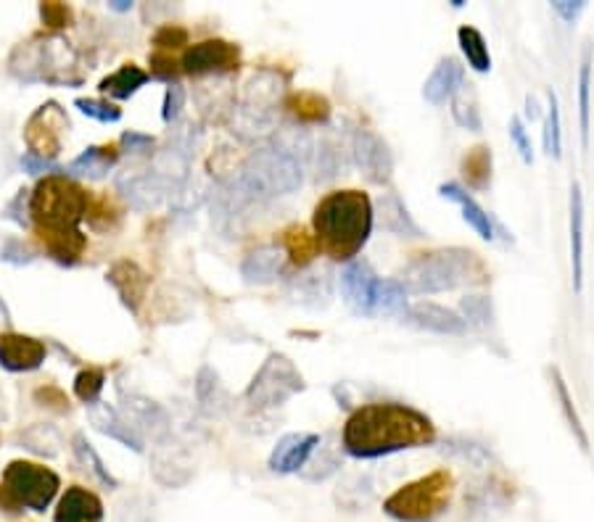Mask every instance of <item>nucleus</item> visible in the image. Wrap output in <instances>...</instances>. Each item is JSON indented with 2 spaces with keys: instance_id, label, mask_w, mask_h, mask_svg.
<instances>
[{
  "instance_id": "f257e3e1",
  "label": "nucleus",
  "mask_w": 594,
  "mask_h": 522,
  "mask_svg": "<svg viewBox=\"0 0 594 522\" xmlns=\"http://www.w3.org/2000/svg\"><path fill=\"white\" fill-rule=\"evenodd\" d=\"M88 193L69 175L42 177L29 193V217L46 254L64 267H75L88 245V238L79 232V222L88 219Z\"/></svg>"
},
{
  "instance_id": "f03ea898",
  "label": "nucleus",
  "mask_w": 594,
  "mask_h": 522,
  "mask_svg": "<svg viewBox=\"0 0 594 522\" xmlns=\"http://www.w3.org/2000/svg\"><path fill=\"white\" fill-rule=\"evenodd\" d=\"M437 441V425L431 417L407 404L381 402L352 411L346 420L341 444L357 459H378L407 448L431 446Z\"/></svg>"
},
{
  "instance_id": "7ed1b4c3",
  "label": "nucleus",
  "mask_w": 594,
  "mask_h": 522,
  "mask_svg": "<svg viewBox=\"0 0 594 522\" xmlns=\"http://www.w3.org/2000/svg\"><path fill=\"white\" fill-rule=\"evenodd\" d=\"M372 222V201L363 190H333L312 214V227L320 249L336 262H354V256L370 241Z\"/></svg>"
},
{
  "instance_id": "20e7f679",
  "label": "nucleus",
  "mask_w": 594,
  "mask_h": 522,
  "mask_svg": "<svg viewBox=\"0 0 594 522\" xmlns=\"http://www.w3.org/2000/svg\"><path fill=\"white\" fill-rule=\"evenodd\" d=\"M489 280V267L470 249H437L418 254L402 269L400 282L407 293L428 296V293L455 291L465 285H483Z\"/></svg>"
},
{
  "instance_id": "39448f33",
  "label": "nucleus",
  "mask_w": 594,
  "mask_h": 522,
  "mask_svg": "<svg viewBox=\"0 0 594 522\" xmlns=\"http://www.w3.org/2000/svg\"><path fill=\"white\" fill-rule=\"evenodd\" d=\"M236 182L262 204V201L291 195L293 190L302 188L304 167L275 143H265L251 151L243 167L238 169Z\"/></svg>"
},
{
  "instance_id": "423d86ee",
  "label": "nucleus",
  "mask_w": 594,
  "mask_h": 522,
  "mask_svg": "<svg viewBox=\"0 0 594 522\" xmlns=\"http://www.w3.org/2000/svg\"><path fill=\"white\" fill-rule=\"evenodd\" d=\"M452 496L455 475L450 470H433L394 491L383 501V512L396 522H433L450 509Z\"/></svg>"
},
{
  "instance_id": "0eeeda50",
  "label": "nucleus",
  "mask_w": 594,
  "mask_h": 522,
  "mask_svg": "<svg viewBox=\"0 0 594 522\" xmlns=\"http://www.w3.org/2000/svg\"><path fill=\"white\" fill-rule=\"evenodd\" d=\"M61 481L51 467L35 462H11L3 472L0 483V507L9 512L20 509H33V512H46L56 499Z\"/></svg>"
},
{
  "instance_id": "6e6552de",
  "label": "nucleus",
  "mask_w": 594,
  "mask_h": 522,
  "mask_svg": "<svg viewBox=\"0 0 594 522\" xmlns=\"http://www.w3.org/2000/svg\"><path fill=\"white\" fill-rule=\"evenodd\" d=\"M304 389H307V383H304V374L299 372V367L286 354L275 352L262 361V367L251 378L247 389V404L256 411L278 409L291 402L293 396H299Z\"/></svg>"
},
{
  "instance_id": "1a4fd4ad",
  "label": "nucleus",
  "mask_w": 594,
  "mask_h": 522,
  "mask_svg": "<svg viewBox=\"0 0 594 522\" xmlns=\"http://www.w3.org/2000/svg\"><path fill=\"white\" fill-rule=\"evenodd\" d=\"M66 132H69V116H66V112L56 101H48L27 119L24 140H27L29 153L53 162L61 149H64Z\"/></svg>"
},
{
  "instance_id": "9d476101",
  "label": "nucleus",
  "mask_w": 594,
  "mask_h": 522,
  "mask_svg": "<svg viewBox=\"0 0 594 522\" xmlns=\"http://www.w3.org/2000/svg\"><path fill=\"white\" fill-rule=\"evenodd\" d=\"M352 158L372 186H389L394 177V153L378 132L357 127L352 132Z\"/></svg>"
},
{
  "instance_id": "9b49d317",
  "label": "nucleus",
  "mask_w": 594,
  "mask_h": 522,
  "mask_svg": "<svg viewBox=\"0 0 594 522\" xmlns=\"http://www.w3.org/2000/svg\"><path fill=\"white\" fill-rule=\"evenodd\" d=\"M241 64V48L228 40H201L182 53L180 69L186 75H225V72L238 69Z\"/></svg>"
},
{
  "instance_id": "f8f14e48",
  "label": "nucleus",
  "mask_w": 594,
  "mask_h": 522,
  "mask_svg": "<svg viewBox=\"0 0 594 522\" xmlns=\"http://www.w3.org/2000/svg\"><path fill=\"white\" fill-rule=\"evenodd\" d=\"M119 415L135 433L143 438L151 435L154 441H164L173 430V420H169L167 409L156 404L154 398L143 396V393H119Z\"/></svg>"
},
{
  "instance_id": "ddd939ff",
  "label": "nucleus",
  "mask_w": 594,
  "mask_h": 522,
  "mask_svg": "<svg viewBox=\"0 0 594 522\" xmlns=\"http://www.w3.org/2000/svg\"><path fill=\"white\" fill-rule=\"evenodd\" d=\"M317 446H320V435L317 433H288L269 454V470L280 472V475L302 472Z\"/></svg>"
},
{
  "instance_id": "4468645a",
  "label": "nucleus",
  "mask_w": 594,
  "mask_h": 522,
  "mask_svg": "<svg viewBox=\"0 0 594 522\" xmlns=\"http://www.w3.org/2000/svg\"><path fill=\"white\" fill-rule=\"evenodd\" d=\"M402 319L407 324H413V328L437 335H463L468 330V324H465V319L457 311L431 304V301H420V304L407 306Z\"/></svg>"
},
{
  "instance_id": "2eb2a0df",
  "label": "nucleus",
  "mask_w": 594,
  "mask_h": 522,
  "mask_svg": "<svg viewBox=\"0 0 594 522\" xmlns=\"http://www.w3.org/2000/svg\"><path fill=\"white\" fill-rule=\"evenodd\" d=\"M46 361V343L38 338L3 333L0 335V367L9 372H33Z\"/></svg>"
},
{
  "instance_id": "dca6fc26",
  "label": "nucleus",
  "mask_w": 594,
  "mask_h": 522,
  "mask_svg": "<svg viewBox=\"0 0 594 522\" xmlns=\"http://www.w3.org/2000/svg\"><path fill=\"white\" fill-rule=\"evenodd\" d=\"M122 199L127 201V206L135 212H151V208L162 206L167 195H173V186L154 171H146V175H135L130 180L119 182Z\"/></svg>"
},
{
  "instance_id": "f3484780",
  "label": "nucleus",
  "mask_w": 594,
  "mask_h": 522,
  "mask_svg": "<svg viewBox=\"0 0 594 522\" xmlns=\"http://www.w3.org/2000/svg\"><path fill=\"white\" fill-rule=\"evenodd\" d=\"M106 282L114 288L122 304H125L132 315H138L140 306H143L146 301V293H149V275H146L138 264L116 262L106 272Z\"/></svg>"
},
{
  "instance_id": "a211bd4d",
  "label": "nucleus",
  "mask_w": 594,
  "mask_h": 522,
  "mask_svg": "<svg viewBox=\"0 0 594 522\" xmlns=\"http://www.w3.org/2000/svg\"><path fill=\"white\" fill-rule=\"evenodd\" d=\"M376 275H372L367 262H349L341 272V293H344L346 304L352 306L357 315H370L372 311V293H376Z\"/></svg>"
},
{
  "instance_id": "6ab92c4d",
  "label": "nucleus",
  "mask_w": 594,
  "mask_h": 522,
  "mask_svg": "<svg viewBox=\"0 0 594 522\" xmlns=\"http://www.w3.org/2000/svg\"><path fill=\"white\" fill-rule=\"evenodd\" d=\"M465 69L457 59L444 56L439 59V64L433 66V72L428 75L426 85H422V98L433 106H441V103L452 101L457 96V90L463 88Z\"/></svg>"
},
{
  "instance_id": "aec40b11",
  "label": "nucleus",
  "mask_w": 594,
  "mask_h": 522,
  "mask_svg": "<svg viewBox=\"0 0 594 522\" xmlns=\"http://www.w3.org/2000/svg\"><path fill=\"white\" fill-rule=\"evenodd\" d=\"M53 522H103V501L93 491L83 485H72L59 499Z\"/></svg>"
},
{
  "instance_id": "412c9836",
  "label": "nucleus",
  "mask_w": 594,
  "mask_h": 522,
  "mask_svg": "<svg viewBox=\"0 0 594 522\" xmlns=\"http://www.w3.org/2000/svg\"><path fill=\"white\" fill-rule=\"evenodd\" d=\"M441 199L452 201V204L460 206L463 219L476 230V235L483 238V241H494V222L492 217H489V212L483 208L479 201L473 199V195L468 193L463 186H457V182H444V186L439 188Z\"/></svg>"
},
{
  "instance_id": "4be33fe9",
  "label": "nucleus",
  "mask_w": 594,
  "mask_h": 522,
  "mask_svg": "<svg viewBox=\"0 0 594 522\" xmlns=\"http://www.w3.org/2000/svg\"><path fill=\"white\" fill-rule=\"evenodd\" d=\"M286 256L283 251L275 249V245H265V249H256L243 259L241 264V278L249 285H269L283 275Z\"/></svg>"
},
{
  "instance_id": "5701e85b",
  "label": "nucleus",
  "mask_w": 594,
  "mask_h": 522,
  "mask_svg": "<svg viewBox=\"0 0 594 522\" xmlns=\"http://www.w3.org/2000/svg\"><path fill=\"white\" fill-rule=\"evenodd\" d=\"M90 422H93V428L98 433L109 435V438L119 441L122 446H127L135 454H143V438H140L135 430L127 425L125 417L119 415V409L114 407H101V404H96V407H90Z\"/></svg>"
},
{
  "instance_id": "b1692460",
  "label": "nucleus",
  "mask_w": 594,
  "mask_h": 522,
  "mask_svg": "<svg viewBox=\"0 0 594 522\" xmlns=\"http://www.w3.org/2000/svg\"><path fill=\"white\" fill-rule=\"evenodd\" d=\"M378 217H381V225L391 235L396 238H422L426 232L420 230V225L415 222L409 208L404 206V201L396 193H383L381 201H378Z\"/></svg>"
},
{
  "instance_id": "393cba45",
  "label": "nucleus",
  "mask_w": 594,
  "mask_h": 522,
  "mask_svg": "<svg viewBox=\"0 0 594 522\" xmlns=\"http://www.w3.org/2000/svg\"><path fill=\"white\" fill-rule=\"evenodd\" d=\"M571 264H573V291L584 288V195L581 186H571Z\"/></svg>"
},
{
  "instance_id": "a878e982",
  "label": "nucleus",
  "mask_w": 594,
  "mask_h": 522,
  "mask_svg": "<svg viewBox=\"0 0 594 522\" xmlns=\"http://www.w3.org/2000/svg\"><path fill=\"white\" fill-rule=\"evenodd\" d=\"M151 475H154V481L159 485H164V488H182V485L191 483L193 472L188 462H182L177 454L159 446L156 451L151 454Z\"/></svg>"
},
{
  "instance_id": "bb28decb",
  "label": "nucleus",
  "mask_w": 594,
  "mask_h": 522,
  "mask_svg": "<svg viewBox=\"0 0 594 522\" xmlns=\"http://www.w3.org/2000/svg\"><path fill=\"white\" fill-rule=\"evenodd\" d=\"M116 162H119V156H116L114 149H109V145H90L69 164V177L103 180L116 167Z\"/></svg>"
},
{
  "instance_id": "cd10ccee",
  "label": "nucleus",
  "mask_w": 594,
  "mask_h": 522,
  "mask_svg": "<svg viewBox=\"0 0 594 522\" xmlns=\"http://www.w3.org/2000/svg\"><path fill=\"white\" fill-rule=\"evenodd\" d=\"M492 149L489 145H476L463 156L460 162V175L465 180V186L476 193L486 190L492 186Z\"/></svg>"
},
{
  "instance_id": "c85d7f7f",
  "label": "nucleus",
  "mask_w": 594,
  "mask_h": 522,
  "mask_svg": "<svg viewBox=\"0 0 594 522\" xmlns=\"http://www.w3.org/2000/svg\"><path fill=\"white\" fill-rule=\"evenodd\" d=\"M283 251L288 259H291V264L304 269L315 262L317 254H320V243H317V238L312 235L307 227L293 225L283 232Z\"/></svg>"
},
{
  "instance_id": "c756f323",
  "label": "nucleus",
  "mask_w": 594,
  "mask_h": 522,
  "mask_svg": "<svg viewBox=\"0 0 594 522\" xmlns=\"http://www.w3.org/2000/svg\"><path fill=\"white\" fill-rule=\"evenodd\" d=\"M146 82H149V75H146L140 66L125 64L122 69H116L114 75L101 79V85H98V88H101V93L116 98V101H127V98H132L135 93H138Z\"/></svg>"
},
{
  "instance_id": "7c9ffc66",
  "label": "nucleus",
  "mask_w": 594,
  "mask_h": 522,
  "mask_svg": "<svg viewBox=\"0 0 594 522\" xmlns=\"http://www.w3.org/2000/svg\"><path fill=\"white\" fill-rule=\"evenodd\" d=\"M457 42H460L463 56L468 59L470 69H476L479 75L492 72V53H489L486 40L476 27H460L457 29Z\"/></svg>"
},
{
  "instance_id": "2f4dec72",
  "label": "nucleus",
  "mask_w": 594,
  "mask_h": 522,
  "mask_svg": "<svg viewBox=\"0 0 594 522\" xmlns=\"http://www.w3.org/2000/svg\"><path fill=\"white\" fill-rule=\"evenodd\" d=\"M286 109L296 116L299 122L317 125V122L330 119V103L320 93H293L286 98Z\"/></svg>"
},
{
  "instance_id": "473e14b6",
  "label": "nucleus",
  "mask_w": 594,
  "mask_h": 522,
  "mask_svg": "<svg viewBox=\"0 0 594 522\" xmlns=\"http://www.w3.org/2000/svg\"><path fill=\"white\" fill-rule=\"evenodd\" d=\"M341 467V454H339V446L336 444H323L315 448V454L309 457V462L304 464V470L299 472V475L304 478V481L309 483H320V481H328L333 472H339Z\"/></svg>"
},
{
  "instance_id": "72a5a7b5",
  "label": "nucleus",
  "mask_w": 594,
  "mask_h": 522,
  "mask_svg": "<svg viewBox=\"0 0 594 522\" xmlns=\"http://www.w3.org/2000/svg\"><path fill=\"white\" fill-rule=\"evenodd\" d=\"M450 103H452V116H455L457 125L465 127V130H470V132L483 130L479 98H476L473 85H463Z\"/></svg>"
},
{
  "instance_id": "f704fd0d",
  "label": "nucleus",
  "mask_w": 594,
  "mask_h": 522,
  "mask_svg": "<svg viewBox=\"0 0 594 522\" xmlns=\"http://www.w3.org/2000/svg\"><path fill=\"white\" fill-rule=\"evenodd\" d=\"M372 311L404 315L407 311V288L400 280H378L376 293H372Z\"/></svg>"
},
{
  "instance_id": "c9c22d12",
  "label": "nucleus",
  "mask_w": 594,
  "mask_h": 522,
  "mask_svg": "<svg viewBox=\"0 0 594 522\" xmlns=\"http://www.w3.org/2000/svg\"><path fill=\"white\" fill-rule=\"evenodd\" d=\"M72 448H75L77 459L83 462L85 467H88L90 472L96 475V481L101 485H106V488H119V481L112 475V470H109L106 462H103L101 457H98V451L93 448V444H90L88 438H85L83 433H77L75 438H72Z\"/></svg>"
},
{
  "instance_id": "e433bc0d",
  "label": "nucleus",
  "mask_w": 594,
  "mask_h": 522,
  "mask_svg": "<svg viewBox=\"0 0 594 522\" xmlns=\"http://www.w3.org/2000/svg\"><path fill=\"white\" fill-rule=\"evenodd\" d=\"M195 398H199L201 409L204 411H219L225 407V389L219 383V374L212 367H201L199 378H195Z\"/></svg>"
},
{
  "instance_id": "4c0bfd02",
  "label": "nucleus",
  "mask_w": 594,
  "mask_h": 522,
  "mask_svg": "<svg viewBox=\"0 0 594 522\" xmlns=\"http://www.w3.org/2000/svg\"><path fill=\"white\" fill-rule=\"evenodd\" d=\"M22 448H29V451L40 454V457H56L61 451V435L56 428L51 425H33L24 433H20Z\"/></svg>"
},
{
  "instance_id": "58836bf2",
  "label": "nucleus",
  "mask_w": 594,
  "mask_h": 522,
  "mask_svg": "<svg viewBox=\"0 0 594 522\" xmlns=\"http://www.w3.org/2000/svg\"><path fill=\"white\" fill-rule=\"evenodd\" d=\"M590 90H592V48H586L579 72V114H581V140L590 143Z\"/></svg>"
},
{
  "instance_id": "ea45409f",
  "label": "nucleus",
  "mask_w": 594,
  "mask_h": 522,
  "mask_svg": "<svg viewBox=\"0 0 594 522\" xmlns=\"http://www.w3.org/2000/svg\"><path fill=\"white\" fill-rule=\"evenodd\" d=\"M103 385H106V372L98 370V367H88V370L77 372L75 396L88 407H96V404H101Z\"/></svg>"
},
{
  "instance_id": "a19ab883",
  "label": "nucleus",
  "mask_w": 594,
  "mask_h": 522,
  "mask_svg": "<svg viewBox=\"0 0 594 522\" xmlns=\"http://www.w3.org/2000/svg\"><path fill=\"white\" fill-rule=\"evenodd\" d=\"M441 451L452 454V457L463 459V462H470L476 467H483V464L492 462V454H489V448L476 444V441H470V438H446L444 446H441Z\"/></svg>"
},
{
  "instance_id": "79ce46f5",
  "label": "nucleus",
  "mask_w": 594,
  "mask_h": 522,
  "mask_svg": "<svg viewBox=\"0 0 594 522\" xmlns=\"http://www.w3.org/2000/svg\"><path fill=\"white\" fill-rule=\"evenodd\" d=\"M544 151L547 156H563V130H560V106H557V96L549 90L547 103V119H544Z\"/></svg>"
},
{
  "instance_id": "37998d69",
  "label": "nucleus",
  "mask_w": 594,
  "mask_h": 522,
  "mask_svg": "<svg viewBox=\"0 0 594 522\" xmlns=\"http://www.w3.org/2000/svg\"><path fill=\"white\" fill-rule=\"evenodd\" d=\"M460 311L465 324H473V328H486V324H492L494 319V309H492V301L489 296H481V293H470V296H465L460 301Z\"/></svg>"
},
{
  "instance_id": "c03bdc74",
  "label": "nucleus",
  "mask_w": 594,
  "mask_h": 522,
  "mask_svg": "<svg viewBox=\"0 0 594 522\" xmlns=\"http://www.w3.org/2000/svg\"><path fill=\"white\" fill-rule=\"evenodd\" d=\"M553 380H555V393H557V398H560V407H563V411H566V420L571 422L573 435H576V438H579L581 448H590V438H586V430H584V425H581L579 415H576L573 402H571V393H568L566 380H563V374L557 372V370H553Z\"/></svg>"
},
{
  "instance_id": "a18cd8bd",
  "label": "nucleus",
  "mask_w": 594,
  "mask_h": 522,
  "mask_svg": "<svg viewBox=\"0 0 594 522\" xmlns=\"http://www.w3.org/2000/svg\"><path fill=\"white\" fill-rule=\"evenodd\" d=\"M315 167H317V180H333L341 169H344V158L336 143H320L315 149Z\"/></svg>"
},
{
  "instance_id": "49530a36",
  "label": "nucleus",
  "mask_w": 594,
  "mask_h": 522,
  "mask_svg": "<svg viewBox=\"0 0 594 522\" xmlns=\"http://www.w3.org/2000/svg\"><path fill=\"white\" fill-rule=\"evenodd\" d=\"M75 109H79V114H85L88 119L101 122V125H116L122 119L119 109L106 101H96V98H77Z\"/></svg>"
},
{
  "instance_id": "de8ad7c7",
  "label": "nucleus",
  "mask_w": 594,
  "mask_h": 522,
  "mask_svg": "<svg viewBox=\"0 0 594 522\" xmlns=\"http://www.w3.org/2000/svg\"><path fill=\"white\" fill-rule=\"evenodd\" d=\"M40 20L48 29L59 33V29H66L72 24V9L64 3H40Z\"/></svg>"
},
{
  "instance_id": "09e8293b",
  "label": "nucleus",
  "mask_w": 594,
  "mask_h": 522,
  "mask_svg": "<svg viewBox=\"0 0 594 522\" xmlns=\"http://www.w3.org/2000/svg\"><path fill=\"white\" fill-rule=\"evenodd\" d=\"M182 106H186V88H182L180 82H173L167 88V93H164V103H162V119L167 122V125H175L177 119H180Z\"/></svg>"
},
{
  "instance_id": "8fccbe9b",
  "label": "nucleus",
  "mask_w": 594,
  "mask_h": 522,
  "mask_svg": "<svg viewBox=\"0 0 594 522\" xmlns=\"http://www.w3.org/2000/svg\"><path fill=\"white\" fill-rule=\"evenodd\" d=\"M154 46L162 48V51L188 46V29L180 27V24H162L154 35Z\"/></svg>"
},
{
  "instance_id": "3c124183",
  "label": "nucleus",
  "mask_w": 594,
  "mask_h": 522,
  "mask_svg": "<svg viewBox=\"0 0 594 522\" xmlns=\"http://www.w3.org/2000/svg\"><path fill=\"white\" fill-rule=\"evenodd\" d=\"M510 140L513 145H516L520 158H523V164H531L534 162V149H531V140H529V132H526V125L520 116H513L510 119Z\"/></svg>"
},
{
  "instance_id": "603ef678",
  "label": "nucleus",
  "mask_w": 594,
  "mask_h": 522,
  "mask_svg": "<svg viewBox=\"0 0 594 522\" xmlns=\"http://www.w3.org/2000/svg\"><path fill=\"white\" fill-rule=\"evenodd\" d=\"M151 64V77L164 79V82L173 85V79L180 75V66H177V61L173 56H167V53H154V56L149 59Z\"/></svg>"
},
{
  "instance_id": "864d4df0",
  "label": "nucleus",
  "mask_w": 594,
  "mask_h": 522,
  "mask_svg": "<svg viewBox=\"0 0 594 522\" xmlns=\"http://www.w3.org/2000/svg\"><path fill=\"white\" fill-rule=\"evenodd\" d=\"M35 398L40 402V407L56 409V411H69V398H66L59 389H53V385H46V389H40L38 393H35Z\"/></svg>"
},
{
  "instance_id": "5fc2aeb1",
  "label": "nucleus",
  "mask_w": 594,
  "mask_h": 522,
  "mask_svg": "<svg viewBox=\"0 0 594 522\" xmlns=\"http://www.w3.org/2000/svg\"><path fill=\"white\" fill-rule=\"evenodd\" d=\"M119 522H151L149 507H146L140 499L125 501L119 509Z\"/></svg>"
},
{
  "instance_id": "6e6d98bb",
  "label": "nucleus",
  "mask_w": 594,
  "mask_h": 522,
  "mask_svg": "<svg viewBox=\"0 0 594 522\" xmlns=\"http://www.w3.org/2000/svg\"><path fill=\"white\" fill-rule=\"evenodd\" d=\"M586 3L584 0H557V3H553V11L560 20H566L568 24H573L576 20H579L581 14H584Z\"/></svg>"
},
{
  "instance_id": "4d7b16f0",
  "label": "nucleus",
  "mask_w": 594,
  "mask_h": 522,
  "mask_svg": "<svg viewBox=\"0 0 594 522\" xmlns=\"http://www.w3.org/2000/svg\"><path fill=\"white\" fill-rule=\"evenodd\" d=\"M22 167L24 171H29V175H46V177H51V171H59L56 164L48 162V158L35 156V153H24Z\"/></svg>"
},
{
  "instance_id": "13d9d810",
  "label": "nucleus",
  "mask_w": 594,
  "mask_h": 522,
  "mask_svg": "<svg viewBox=\"0 0 594 522\" xmlns=\"http://www.w3.org/2000/svg\"><path fill=\"white\" fill-rule=\"evenodd\" d=\"M119 143L125 145L127 151H132V153H143V151H151L154 149V138H151V135H140V132H122V138H119Z\"/></svg>"
},
{
  "instance_id": "bf43d9fd",
  "label": "nucleus",
  "mask_w": 594,
  "mask_h": 522,
  "mask_svg": "<svg viewBox=\"0 0 594 522\" xmlns=\"http://www.w3.org/2000/svg\"><path fill=\"white\" fill-rule=\"evenodd\" d=\"M526 116H529V119H539V103H536V98H526Z\"/></svg>"
},
{
  "instance_id": "052dcab7",
  "label": "nucleus",
  "mask_w": 594,
  "mask_h": 522,
  "mask_svg": "<svg viewBox=\"0 0 594 522\" xmlns=\"http://www.w3.org/2000/svg\"><path fill=\"white\" fill-rule=\"evenodd\" d=\"M109 9L119 11V14H125V11L132 9V3H130V0H112V3H109Z\"/></svg>"
}]
</instances>
